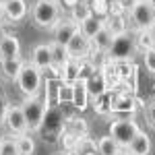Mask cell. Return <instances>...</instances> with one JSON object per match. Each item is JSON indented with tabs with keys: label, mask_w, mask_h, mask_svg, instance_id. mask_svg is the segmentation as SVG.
<instances>
[{
	"label": "cell",
	"mask_w": 155,
	"mask_h": 155,
	"mask_svg": "<svg viewBox=\"0 0 155 155\" xmlns=\"http://www.w3.org/2000/svg\"><path fill=\"white\" fill-rule=\"evenodd\" d=\"M64 155H66V153H64Z\"/></svg>",
	"instance_id": "c3c4849f"
},
{
	"label": "cell",
	"mask_w": 155,
	"mask_h": 155,
	"mask_svg": "<svg viewBox=\"0 0 155 155\" xmlns=\"http://www.w3.org/2000/svg\"><path fill=\"white\" fill-rule=\"evenodd\" d=\"M25 66V62L21 56H15V58H4L0 60V74L6 79V81H17L21 68Z\"/></svg>",
	"instance_id": "4fadbf2b"
},
{
	"label": "cell",
	"mask_w": 155,
	"mask_h": 155,
	"mask_svg": "<svg viewBox=\"0 0 155 155\" xmlns=\"http://www.w3.org/2000/svg\"><path fill=\"white\" fill-rule=\"evenodd\" d=\"M87 89H89V95L97 99V97L106 95L107 93V81L104 72H93L89 79H87Z\"/></svg>",
	"instance_id": "9a60e30c"
},
{
	"label": "cell",
	"mask_w": 155,
	"mask_h": 155,
	"mask_svg": "<svg viewBox=\"0 0 155 155\" xmlns=\"http://www.w3.org/2000/svg\"><path fill=\"white\" fill-rule=\"evenodd\" d=\"M137 50L139 48H137L134 37L128 31H124V33L114 37V41H112V46H110V50H107L106 54H107V58H110V62H128Z\"/></svg>",
	"instance_id": "5b68a950"
},
{
	"label": "cell",
	"mask_w": 155,
	"mask_h": 155,
	"mask_svg": "<svg viewBox=\"0 0 155 155\" xmlns=\"http://www.w3.org/2000/svg\"><path fill=\"white\" fill-rule=\"evenodd\" d=\"M2 15L11 21V23H19L27 15V2L25 0H8L2 6Z\"/></svg>",
	"instance_id": "5bb4252c"
},
{
	"label": "cell",
	"mask_w": 155,
	"mask_h": 155,
	"mask_svg": "<svg viewBox=\"0 0 155 155\" xmlns=\"http://www.w3.org/2000/svg\"><path fill=\"white\" fill-rule=\"evenodd\" d=\"M106 27V19H101V17H97V15H91V17H87L83 23L79 25V29L83 31L85 35L89 37V39H93V37L101 31Z\"/></svg>",
	"instance_id": "ac0fdd59"
},
{
	"label": "cell",
	"mask_w": 155,
	"mask_h": 155,
	"mask_svg": "<svg viewBox=\"0 0 155 155\" xmlns=\"http://www.w3.org/2000/svg\"><path fill=\"white\" fill-rule=\"evenodd\" d=\"M91 15H93V11H91V4H89L87 0H79V2L71 8V19L77 21L79 25L83 23L87 17H91Z\"/></svg>",
	"instance_id": "603a6c76"
},
{
	"label": "cell",
	"mask_w": 155,
	"mask_h": 155,
	"mask_svg": "<svg viewBox=\"0 0 155 155\" xmlns=\"http://www.w3.org/2000/svg\"><path fill=\"white\" fill-rule=\"evenodd\" d=\"M64 132H68L77 139H85L87 134V124H85L81 118H71L66 124H64Z\"/></svg>",
	"instance_id": "d4e9b609"
},
{
	"label": "cell",
	"mask_w": 155,
	"mask_h": 155,
	"mask_svg": "<svg viewBox=\"0 0 155 155\" xmlns=\"http://www.w3.org/2000/svg\"><path fill=\"white\" fill-rule=\"evenodd\" d=\"M107 2H110V0H89L93 15L101 17V19H106L107 15H110V4H107Z\"/></svg>",
	"instance_id": "83f0119b"
},
{
	"label": "cell",
	"mask_w": 155,
	"mask_h": 155,
	"mask_svg": "<svg viewBox=\"0 0 155 155\" xmlns=\"http://www.w3.org/2000/svg\"><path fill=\"white\" fill-rule=\"evenodd\" d=\"M6 2H8V0H0V4H2V6H4V4H6Z\"/></svg>",
	"instance_id": "ab89813d"
},
{
	"label": "cell",
	"mask_w": 155,
	"mask_h": 155,
	"mask_svg": "<svg viewBox=\"0 0 155 155\" xmlns=\"http://www.w3.org/2000/svg\"><path fill=\"white\" fill-rule=\"evenodd\" d=\"M106 27L114 33V35H120V33L126 31V29H124V21H122L120 15H107L106 17Z\"/></svg>",
	"instance_id": "4316f807"
},
{
	"label": "cell",
	"mask_w": 155,
	"mask_h": 155,
	"mask_svg": "<svg viewBox=\"0 0 155 155\" xmlns=\"http://www.w3.org/2000/svg\"><path fill=\"white\" fill-rule=\"evenodd\" d=\"M48 2H60V0H48Z\"/></svg>",
	"instance_id": "7bdbcfd3"
},
{
	"label": "cell",
	"mask_w": 155,
	"mask_h": 155,
	"mask_svg": "<svg viewBox=\"0 0 155 155\" xmlns=\"http://www.w3.org/2000/svg\"><path fill=\"white\" fill-rule=\"evenodd\" d=\"M4 126H6V130L11 132L12 137L23 134V132H29L27 120H25V114H23V107L21 106H8L6 116H4Z\"/></svg>",
	"instance_id": "ba28073f"
},
{
	"label": "cell",
	"mask_w": 155,
	"mask_h": 155,
	"mask_svg": "<svg viewBox=\"0 0 155 155\" xmlns=\"http://www.w3.org/2000/svg\"><path fill=\"white\" fill-rule=\"evenodd\" d=\"M66 155H79V149H68V153Z\"/></svg>",
	"instance_id": "8d00e7d4"
},
{
	"label": "cell",
	"mask_w": 155,
	"mask_h": 155,
	"mask_svg": "<svg viewBox=\"0 0 155 155\" xmlns=\"http://www.w3.org/2000/svg\"><path fill=\"white\" fill-rule=\"evenodd\" d=\"M77 31H79V23L77 21H72V19H60L58 23H56V27H54V39L66 46Z\"/></svg>",
	"instance_id": "8fae6325"
},
{
	"label": "cell",
	"mask_w": 155,
	"mask_h": 155,
	"mask_svg": "<svg viewBox=\"0 0 155 155\" xmlns=\"http://www.w3.org/2000/svg\"><path fill=\"white\" fill-rule=\"evenodd\" d=\"M89 89H87V81H83V79H79V81H74L72 83V106L77 107L79 112H83V110H87V106H89Z\"/></svg>",
	"instance_id": "7c38bea8"
},
{
	"label": "cell",
	"mask_w": 155,
	"mask_h": 155,
	"mask_svg": "<svg viewBox=\"0 0 155 155\" xmlns=\"http://www.w3.org/2000/svg\"><path fill=\"white\" fill-rule=\"evenodd\" d=\"M132 25L139 29H151L155 25V0H141L128 8Z\"/></svg>",
	"instance_id": "8992f818"
},
{
	"label": "cell",
	"mask_w": 155,
	"mask_h": 155,
	"mask_svg": "<svg viewBox=\"0 0 155 155\" xmlns=\"http://www.w3.org/2000/svg\"><path fill=\"white\" fill-rule=\"evenodd\" d=\"M151 149H153L151 139H149V134H145L143 130L139 132V134L132 139V143L128 145V151H130L132 155H151Z\"/></svg>",
	"instance_id": "e0dca14e"
},
{
	"label": "cell",
	"mask_w": 155,
	"mask_h": 155,
	"mask_svg": "<svg viewBox=\"0 0 155 155\" xmlns=\"http://www.w3.org/2000/svg\"><path fill=\"white\" fill-rule=\"evenodd\" d=\"M31 21L39 29H52L60 21V4L48 2V0H37L31 8Z\"/></svg>",
	"instance_id": "6da1fadb"
},
{
	"label": "cell",
	"mask_w": 155,
	"mask_h": 155,
	"mask_svg": "<svg viewBox=\"0 0 155 155\" xmlns=\"http://www.w3.org/2000/svg\"><path fill=\"white\" fill-rule=\"evenodd\" d=\"M64 101H72V85L62 81L58 87V104H64Z\"/></svg>",
	"instance_id": "4dcf8cb0"
},
{
	"label": "cell",
	"mask_w": 155,
	"mask_h": 155,
	"mask_svg": "<svg viewBox=\"0 0 155 155\" xmlns=\"http://www.w3.org/2000/svg\"><path fill=\"white\" fill-rule=\"evenodd\" d=\"M93 72H97L95 64H93V62H89V60H81V66H79V79L87 81Z\"/></svg>",
	"instance_id": "f546056e"
},
{
	"label": "cell",
	"mask_w": 155,
	"mask_h": 155,
	"mask_svg": "<svg viewBox=\"0 0 155 155\" xmlns=\"http://www.w3.org/2000/svg\"><path fill=\"white\" fill-rule=\"evenodd\" d=\"M87 2H89V0H87Z\"/></svg>",
	"instance_id": "7dc6e473"
},
{
	"label": "cell",
	"mask_w": 155,
	"mask_h": 155,
	"mask_svg": "<svg viewBox=\"0 0 155 155\" xmlns=\"http://www.w3.org/2000/svg\"><path fill=\"white\" fill-rule=\"evenodd\" d=\"M19 54H21V44H19L17 35L6 33L4 39H2V44H0V60L15 58V56H19Z\"/></svg>",
	"instance_id": "2e32d148"
},
{
	"label": "cell",
	"mask_w": 155,
	"mask_h": 155,
	"mask_svg": "<svg viewBox=\"0 0 155 155\" xmlns=\"http://www.w3.org/2000/svg\"><path fill=\"white\" fill-rule=\"evenodd\" d=\"M31 64H35L39 71H50L54 66L52 62V46L50 44H39L31 52Z\"/></svg>",
	"instance_id": "30bf717a"
},
{
	"label": "cell",
	"mask_w": 155,
	"mask_h": 155,
	"mask_svg": "<svg viewBox=\"0 0 155 155\" xmlns=\"http://www.w3.org/2000/svg\"><path fill=\"white\" fill-rule=\"evenodd\" d=\"M41 81H44L41 71L37 68L35 64L25 62V66L21 68V72H19V77H17V81H15V83H17L19 91H21L25 97H31V95H39Z\"/></svg>",
	"instance_id": "3957f363"
},
{
	"label": "cell",
	"mask_w": 155,
	"mask_h": 155,
	"mask_svg": "<svg viewBox=\"0 0 155 155\" xmlns=\"http://www.w3.org/2000/svg\"><path fill=\"white\" fill-rule=\"evenodd\" d=\"M48 99H41L39 95H31V97H25L21 107H23V114L25 120H27V128L29 132L31 130H39L41 126V120L46 116V110H48Z\"/></svg>",
	"instance_id": "277c9868"
},
{
	"label": "cell",
	"mask_w": 155,
	"mask_h": 155,
	"mask_svg": "<svg viewBox=\"0 0 155 155\" xmlns=\"http://www.w3.org/2000/svg\"><path fill=\"white\" fill-rule=\"evenodd\" d=\"M66 50H68V56H71V58L85 60L87 56H89V52L93 50V46H91V39L79 29V31L71 37V41L66 44Z\"/></svg>",
	"instance_id": "9c48e42d"
},
{
	"label": "cell",
	"mask_w": 155,
	"mask_h": 155,
	"mask_svg": "<svg viewBox=\"0 0 155 155\" xmlns=\"http://www.w3.org/2000/svg\"><path fill=\"white\" fill-rule=\"evenodd\" d=\"M151 31H153V35H155V25H153V27H151Z\"/></svg>",
	"instance_id": "b9f144b4"
},
{
	"label": "cell",
	"mask_w": 155,
	"mask_h": 155,
	"mask_svg": "<svg viewBox=\"0 0 155 155\" xmlns=\"http://www.w3.org/2000/svg\"><path fill=\"white\" fill-rule=\"evenodd\" d=\"M79 66H81V60L71 58L68 62H64L62 68H60V81L71 83V85L74 83V81H79Z\"/></svg>",
	"instance_id": "ffe728a7"
},
{
	"label": "cell",
	"mask_w": 155,
	"mask_h": 155,
	"mask_svg": "<svg viewBox=\"0 0 155 155\" xmlns=\"http://www.w3.org/2000/svg\"><path fill=\"white\" fill-rule=\"evenodd\" d=\"M95 149H97V153H99V155H116L122 147H120L118 141L107 132L106 137H99V139H97Z\"/></svg>",
	"instance_id": "d6986e66"
},
{
	"label": "cell",
	"mask_w": 155,
	"mask_h": 155,
	"mask_svg": "<svg viewBox=\"0 0 155 155\" xmlns=\"http://www.w3.org/2000/svg\"><path fill=\"white\" fill-rule=\"evenodd\" d=\"M134 2H141V0H134Z\"/></svg>",
	"instance_id": "f6af8a7d"
},
{
	"label": "cell",
	"mask_w": 155,
	"mask_h": 155,
	"mask_svg": "<svg viewBox=\"0 0 155 155\" xmlns=\"http://www.w3.org/2000/svg\"><path fill=\"white\" fill-rule=\"evenodd\" d=\"M0 27H2V25H0Z\"/></svg>",
	"instance_id": "bcb514c9"
},
{
	"label": "cell",
	"mask_w": 155,
	"mask_h": 155,
	"mask_svg": "<svg viewBox=\"0 0 155 155\" xmlns=\"http://www.w3.org/2000/svg\"><path fill=\"white\" fill-rule=\"evenodd\" d=\"M83 155H99V153H95V151H87V153H83Z\"/></svg>",
	"instance_id": "f35d334b"
},
{
	"label": "cell",
	"mask_w": 155,
	"mask_h": 155,
	"mask_svg": "<svg viewBox=\"0 0 155 155\" xmlns=\"http://www.w3.org/2000/svg\"><path fill=\"white\" fill-rule=\"evenodd\" d=\"M64 116H62V112H60L56 104H52L48 106L46 110V116L41 120V126H39V134H41V139L44 141H50V143H54L56 139H58L60 134L64 132Z\"/></svg>",
	"instance_id": "7a4b0ae2"
},
{
	"label": "cell",
	"mask_w": 155,
	"mask_h": 155,
	"mask_svg": "<svg viewBox=\"0 0 155 155\" xmlns=\"http://www.w3.org/2000/svg\"><path fill=\"white\" fill-rule=\"evenodd\" d=\"M143 58H145V68L151 72V74H155V48L145 50Z\"/></svg>",
	"instance_id": "1f68e13d"
},
{
	"label": "cell",
	"mask_w": 155,
	"mask_h": 155,
	"mask_svg": "<svg viewBox=\"0 0 155 155\" xmlns=\"http://www.w3.org/2000/svg\"><path fill=\"white\" fill-rule=\"evenodd\" d=\"M114 37L116 35H114L107 27H104V29L91 39V46H93V50H97V52H107L110 46H112V41H114Z\"/></svg>",
	"instance_id": "44dd1931"
},
{
	"label": "cell",
	"mask_w": 155,
	"mask_h": 155,
	"mask_svg": "<svg viewBox=\"0 0 155 155\" xmlns=\"http://www.w3.org/2000/svg\"><path fill=\"white\" fill-rule=\"evenodd\" d=\"M139 132H141V128H139V124H137L134 120L120 118V120H114V122L110 124V134L118 141L120 147H126V149H128V145L132 143V139H134Z\"/></svg>",
	"instance_id": "52a82bcc"
},
{
	"label": "cell",
	"mask_w": 155,
	"mask_h": 155,
	"mask_svg": "<svg viewBox=\"0 0 155 155\" xmlns=\"http://www.w3.org/2000/svg\"><path fill=\"white\" fill-rule=\"evenodd\" d=\"M147 124L155 130V101L147 106Z\"/></svg>",
	"instance_id": "836d02e7"
},
{
	"label": "cell",
	"mask_w": 155,
	"mask_h": 155,
	"mask_svg": "<svg viewBox=\"0 0 155 155\" xmlns=\"http://www.w3.org/2000/svg\"><path fill=\"white\" fill-rule=\"evenodd\" d=\"M0 15H2V4H0Z\"/></svg>",
	"instance_id": "ee69618b"
},
{
	"label": "cell",
	"mask_w": 155,
	"mask_h": 155,
	"mask_svg": "<svg viewBox=\"0 0 155 155\" xmlns=\"http://www.w3.org/2000/svg\"><path fill=\"white\" fill-rule=\"evenodd\" d=\"M15 139H17V147H19V153L21 155H33L35 153V143H33V139L27 132L17 134Z\"/></svg>",
	"instance_id": "484cf974"
},
{
	"label": "cell",
	"mask_w": 155,
	"mask_h": 155,
	"mask_svg": "<svg viewBox=\"0 0 155 155\" xmlns=\"http://www.w3.org/2000/svg\"><path fill=\"white\" fill-rule=\"evenodd\" d=\"M2 141H4V137H2V132H0V145H2Z\"/></svg>",
	"instance_id": "60d3db41"
},
{
	"label": "cell",
	"mask_w": 155,
	"mask_h": 155,
	"mask_svg": "<svg viewBox=\"0 0 155 155\" xmlns=\"http://www.w3.org/2000/svg\"><path fill=\"white\" fill-rule=\"evenodd\" d=\"M134 41H137V48L139 50H149V48H155V35L151 29H139L137 31V37H134Z\"/></svg>",
	"instance_id": "cb8c5ba5"
},
{
	"label": "cell",
	"mask_w": 155,
	"mask_h": 155,
	"mask_svg": "<svg viewBox=\"0 0 155 155\" xmlns=\"http://www.w3.org/2000/svg\"><path fill=\"white\" fill-rule=\"evenodd\" d=\"M77 2H79V0H62V6H66V8L71 11V8L74 6V4H77Z\"/></svg>",
	"instance_id": "e575fe53"
},
{
	"label": "cell",
	"mask_w": 155,
	"mask_h": 155,
	"mask_svg": "<svg viewBox=\"0 0 155 155\" xmlns=\"http://www.w3.org/2000/svg\"><path fill=\"white\" fill-rule=\"evenodd\" d=\"M8 99H6V95L0 91V124H4V116H6V110H8Z\"/></svg>",
	"instance_id": "d6a6232c"
},
{
	"label": "cell",
	"mask_w": 155,
	"mask_h": 155,
	"mask_svg": "<svg viewBox=\"0 0 155 155\" xmlns=\"http://www.w3.org/2000/svg\"><path fill=\"white\" fill-rule=\"evenodd\" d=\"M0 155H21L17 147V139H4L0 145Z\"/></svg>",
	"instance_id": "f1b7e54d"
},
{
	"label": "cell",
	"mask_w": 155,
	"mask_h": 155,
	"mask_svg": "<svg viewBox=\"0 0 155 155\" xmlns=\"http://www.w3.org/2000/svg\"><path fill=\"white\" fill-rule=\"evenodd\" d=\"M50 46H52V62H54V66H52V68H62V64L71 60L66 46H64V44H60V41H56V39H54Z\"/></svg>",
	"instance_id": "7402d4cb"
},
{
	"label": "cell",
	"mask_w": 155,
	"mask_h": 155,
	"mask_svg": "<svg viewBox=\"0 0 155 155\" xmlns=\"http://www.w3.org/2000/svg\"><path fill=\"white\" fill-rule=\"evenodd\" d=\"M4 35H6V31H4V29L0 27V44H2V39H4Z\"/></svg>",
	"instance_id": "74e56055"
},
{
	"label": "cell",
	"mask_w": 155,
	"mask_h": 155,
	"mask_svg": "<svg viewBox=\"0 0 155 155\" xmlns=\"http://www.w3.org/2000/svg\"><path fill=\"white\" fill-rule=\"evenodd\" d=\"M116 155H132V153L128 151V149H126V147H122V149H120V151H118Z\"/></svg>",
	"instance_id": "d590c367"
}]
</instances>
